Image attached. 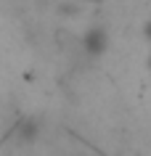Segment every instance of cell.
Instances as JSON below:
<instances>
[{"mask_svg": "<svg viewBox=\"0 0 151 156\" xmlns=\"http://www.w3.org/2000/svg\"><path fill=\"white\" fill-rule=\"evenodd\" d=\"M13 135H16L19 146H29V143H34V140L40 138V122L37 119H21Z\"/></svg>", "mask_w": 151, "mask_h": 156, "instance_id": "obj_2", "label": "cell"}, {"mask_svg": "<svg viewBox=\"0 0 151 156\" xmlns=\"http://www.w3.org/2000/svg\"><path fill=\"white\" fill-rule=\"evenodd\" d=\"M111 45V37H109V29L103 24H93L85 29V34L80 37V53L85 58H103L106 50Z\"/></svg>", "mask_w": 151, "mask_h": 156, "instance_id": "obj_1", "label": "cell"}]
</instances>
